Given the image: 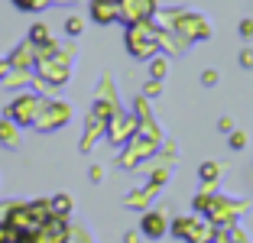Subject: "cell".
Wrapping results in <instances>:
<instances>
[{
  "label": "cell",
  "instance_id": "cell-1",
  "mask_svg": "<svg viewBox=\"0 0 253 243\" xmlns=\"http://www.w3.org/2000/svg\"><path fill=\"white\" fill-rule=\"evenodd\" d=\"M169 230H172V237L175 240H185V243H211V227L208 224H201L198 217H175V221L169 224Z\"/></svg>",
  "mask_w": 253,
  "mask_h": 243
},
{
  "label": "cell",
  "instance_id": "cell-2",
  "mask_svg": "<svg viewBox=\"0 0 253 243\" xmlns=\"http://www.w3.org/2000/svg\"><path fill=\"white\" fill-rule=\"evenodd\" d=\"M149 23H136L133 30L126 33V45H130V52H133L136 59H153L159 52V42L156 36H153V30H146Z\"/></svg>",
  "mask_w": 253,
  "mask_h": 243
},
{
  "label": "cell",
  "instance_id": "cell-3",
  "mask_svg": "<svg viewBox=\"0 0 253 243\" xmlns=\"http://www.w3.org/2000/svg\"><path fill=\"white\" fill-rule=\"evenodd\" d=\"M39 97H33V94H20V97H13V104L7 107V117L13 120L16 126H30V123H36V114H39Z\"/></svg>",
  "mask_w": 253,
  "mask_h": 243
},
{
  "label": "cell",
  "instance_id": "cell-4",
  "mask_svg": "<svg viewBox=\"0 0 253 243\" xmlns=\"http://www.w3.org/2000/svg\"><path fill=\"white\" fill-rule=\"evenodd\" d=\"M68 107L62 101H52V104H39V114H36V126L39 130H55L68 120Z\"/></svg>",
  "mask_w": 253,
  "mask_h": 243
},
{
  "label": "cell",
  "instance_id": "cell-5",
  "mask_svg": "<svg viewBox=\"0 0 253 243\" xmlns=\"http://www.w3.org/2000/svg\"><path fill=\"white\" fill-rule=\"evenodd\" d=\"M120 16V3L117 0H91V20L101 23V26H107V23H114Z\"/></svg>",
  "mask_w": 253,
  "mask_h": 243
},
{
  "label": "cell",
  "instance_id": "cell-6",
  "mask_svg": "<svg viewBox=\"0 0 253 243\" xmlns=\"http://www.w3.org/2000/svg\"><path fill=\"white\" fill-rule=\"evenodd\" d=\"M140 230L149 237V240H159V237L169 230V224H166V214L163 211H153V214H143L140 221Z\"/></svg>",
  "mask_w": 253,
  "mask_h": 243
},
{
  "label": "cell",
  "instance_id": "cell-7",
  "mask_svg": "<svg viewBox=\"0 0 253 243\" xmlns=\"http://www.w3.org/2000/svg\"><path fill=\"white\" fill-rule=\"evenodd\" d=\"M133 136H136V120L133 117H117V120H114V130H111L114 143H124V140L130 143Z\"/></svg>",
  "mask_w": 253,
  "mask_h": 243
},
{
  "label": "cell",
  "instance_id": "cell-8",
  "mask_svg": "<svg viewBox=\"0 0 253 243\" xmlns=\"http://www.w3.org/2000/svg\"><path fill=\"white\" fill-rule=\"evenodd\" d=\"M0 143L10 149L20 146V133H16V123H7V120H0Z\"/></svg>",
  "mask_w": 253,
  "mask_h": 243
},
{
  "label": "cell",
  "instance_id": "cell-9",
  "mask_svg": "<svg viewBox=\"0 0 253 243\" xmlns=\"http://www.w3.org/2000/svg\"><path fill=\"white\" fill-rule=\"evenodd\" d=\"M49 204H52V214H55V217H65V214L72 211V198H68V195H55Z\"/></svg>",
  "mask_w": 253,
  "mask_h": 243
},
{
  "label": "cell",
  "instance_id": "cell-10",
  "mask_svg": "<svg viewBox=\"0 0 253 243\" xmlns=\"http://www.w3.org/2000/svg\"><path fill=\"white\" fill-rule=\"evenodd\" d=\"M198 175H201V182H214V178H217V165H214V162H205V165H201V169H198Z\"/></svg>",
  "mask_w": 253,
  "mask_h": 243
},
{
  "label": "cell",
  "instance_id": "cell-11",
  "mask_svg": "<svg viewBox=\"0 0 253 243\" xmlns=\"http://www.w3.org/2000/svg\"><path fill=\"white\" fill-rule=\"evenodd\" d=\"M33 42H45V45L52 42V39H49V33H45V26H42V23H36V26H33Z\"/></svg>",
  "mask_w": 253,
  "mask_h": 243
},
{
  "label": "cell",
  "instance_id": "cell-12",
  "mask_svg": "<svg viewBox=\"0 0 253 243\" xmlns=\"http://www.w3.org/2000/svg\"><path fill=\"white\" fill-rule=\"evenodd\" d=\"M65 33L68 36H78V33H82V20H78V16H68L65 20Z\"/></svg>",
  "mask_w": 253,
  "mask_h": 243
},
{
  "label": "cell",
  "instance_id": "cell-13",
  "mask_svg": "<svg viewBox=\"0 0 253 243\" xmlns=\"http://www.w3.org/2000/svg\"><path fill=\"white\" fill-rule=\"evenodd\" d=\"M20 10H39V7H45V0H13Z\"/></svg>",
  "mask_w": 253,
  "mask_h": 243
},
{
  "label": "cell",
  "instance_id": "cell-14",
  "mask_svg": "<svg viewBox=\"0 0 253 243\" xmlns=\"http://www.w3.org/2000/svg\"><path fill=\"white\" fill-rule=\"evenodd\" d=\"M149 72L156 75V78H163V75H166V62H163V59H156V62H149Z\"/></svg>",
  "mask_w": 253,
  "mask_h": 243
},
{
  "label": "cell",
  "instance_id": "cell-15",
  "mask_svg": "<svg viewBox=\"0 0 253 243\" xmlns=\"http://www.w3.org/2000/svg\"><path fill=\"white\" fill-rule=\"evenodd\" d=\"M231 146L234 149H244L247 146V136H244V133H231Z\"/></svg>",
  "mask_w": 253,
  "mask_h": 243
},
{
  "label": "cell",
  "instance_id": "cell-16",
  "mask_svg": "<svg viewBox=\"0 0 253 243\" xmlns=\"http://www.w3.org/2000/svg\"><path fill=\"white\" fill-rule=\"evenodd\" d=\"M240 65H244V68H253V49H244V52H240Z\"/></svg>",
  "mask_w": 253,
  "mask_h": 243
},
{
  "label": "cell",
  "instance_id": "cell-17",
  "mask_svg": "<svg viewBox=\"0 0 253 243\" xmlns=\"http://www.w3.org/2000/svg\"><path fill=\"white\" fill-rule=\"evenodd\" d=\"M201 81H205L208 88H211V84H217V72H214V68H208V72L201 75Z\"/></svg>",
  "mask_w": 253,
  "mask_h": 243
},
{
  "label": "cell",
  "instance_id": "cell-18",
  "mask_svg": "<svg viewBox=\"0 0 253 243\" xmlns=\"http://www.w3.org/2000/svg\"><path fill=\"white\" fill-rule=\"evenodd\" d=\"M217 126H221V133H234V120L231 117H221V120H217Z\"/></svg>",
  "mask_w": 253,
  "mask_h": 243
},
{
  "label": "cell",
  "instance_id": "cell-19",
  "mask_svg": "<svg viewBox=\"0 0 253 243\" xmlns=\"http://www.w3.org/2000/svg\"><path fill=\"white\" fill-rule=\"evenodd\" d=\"M240 36H247V39L253 36V20H244V23H240Z\"/></svg>",
  "mask_w": 253,
  "mask_h": 243
},
{
  "label": "cell",
  "instance_id": "cell-20",
  "mask_svg": "<svg viewBox=\"0 0 253 243\" xmlns=\"http://www.w3.org/2000/svg\"><path fill=\"white\" fill-rule=\"evenodd\" d=\"M143 91H146V94H159V91H163V84H159V81H149Z\"/></svg>",
  "mask_w": 253,
  "mask_h": 243
},
{
  "label": "cell",
  "instance_id": "cell-21",
  "mask_svg": "<svg viewBox=\"0 0 253 243\" xmlns=\"http://www.w3.org/2000/svg\"><path fill=\"white\" fill-rule=\"evenodd\" d=\"M91 178H94V182H101V178H104V169H97V165H91Z\"/></svg>",
  "mask_w": 253,
  "mask_h": 243
},
{
  "label": "cell",
  "instance_id": "cell-22",
  "mask_svg": "<svg viewBox=\"0 0 253 243\" xmlns=\"http://www.w3.org/2000/svg\"><path fill=\"white\" fill-rule=\"evenodd\" d=\"M153 243H156V240H153Z\"/></svg>",
  "mask_w": 253,
  "mask_h": 243
}]
</instances>
